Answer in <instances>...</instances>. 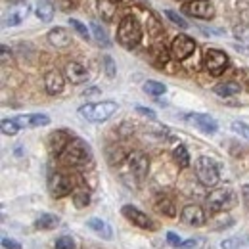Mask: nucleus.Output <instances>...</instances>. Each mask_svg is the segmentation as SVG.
<instances>
[{
  "label": "nucleus",
  "instance_id": "obj_1",
  "mask_svg": "<svg viewBox=\"0 0 249 249\" xmlns=\"http://www.w3.org/2000/svg\"><path fill=\"white\" fill-rule=\"evenodd\" d=\"M60 159H62L65 165H69V167H83V165L90 163L92 152H90V146L85 140L73 138L69 142V146L65 148V152L62 154Z\"/></svg>",
  "mask_w": 249,
  "mask_h": 249
},
{
  "label": "nucleus",
  "instance_id": "obj_2",
  "mask_svg": "<svg viewBox=\"0 0 249 249\" xmlns=\"http://www.w3.org/2000/svg\"><path fill=\"white\" fill-rule=\"evenodd\" d=\"M117 40L126 50H132V48H136L140 44L142 27H140V23H138V19L134 16L123 18V21L119 23V29H117Z\"/></svg>",
  "mask_w": 249,
  "mask_h": 249
},
{
  "label": "nucleus",
  "instance_id": "obj_3",
  "mask_svg": "<svg viewBox=\"0 0 249 249\" xmlns=\"http://www.w3.org/2000/svg\"><path fill=\"white\" fill-rule=\"evenodd\" d=\"M117 111V104L107 100V102H98V104H85L79 107V115L90 123H104L107 121L113 113Z\"/></svg>",
  "mask_w": 249,
  "mask_h": 249
},
{
  "label": "nucleus",
  "instance_id": "obj_4",
  "mask_svg": "<svg viewBox=\"0 0 249 249\" xmlns=\"http://www.w3.org/2000/svg\"><path fill=\"white\" fill-rule=\"evenodd\" d=\"M196 175H197V178H199V182L203 184V186L207 188H213L218 184V167L217 163L211 159V157H199L197 161H196Z\"/></svg>",
  "mask_w": 249,
  "mask_h": 249
},
{
  "label": "nucleus",
  "instance_id": "obj_5",
  "mask_svg": "<svg viewBox=\"0 0 249 249\" xmlns=\"http://www.w3.org/2000/svg\"><path fill=\"white\" fill-rule=\"evenodd\" d=\"M203 67L217 77L220 73H224V69L228 67V56L218 48H207L203 54Z\"/></svg>",
  "mask_w": 249,
  "mask_h": 249
},
{
  "label": "nucleus",
  "instance_id": "obj_6",
  "mask_svg": "<svg viewBox=\"0 0 249 249\" xmlns=\"http://www.w3.org/2000/svg\"><path fill=\"white\" fill-rule=\"evenodd\" d=\"M126 161H128V169L134 175V178L136 180H144L148 171H150V157L146 156L144 152H140V150H134V152L128 154Z\"/></svg>",
  "mask_w": 249,
  "mask_h": 249
},
{
  "label": "nucleus",
  "instance_id": "obj_7",
  "mask_svg": "<svg viewBox=\"0 0 249 249\" xmlns=\"http://www.w3.org/2000/svg\"><path fill=\"white\" fill-rule=\"evenodd\" d=\"M205 203H207V209H211L213 213L224 211V209H228V207L234 203V194H232L228 188L213 190V192L207 196Z\"/></svg>",
  "mask_w": 249,
  "mask_h": 249
},
{
  "label": "nucleus",
  "instance_id": "obj_8",
  "mask_svg": "<svg viewBox=\"0 0 249 249\" xmlns=\"http://www.w3.org/2000/svg\"><path fill=\"white\" fill-rule=\"evenodd\" d=\"M121 213H123V217L126 218L128 222H132L134 226H138V228H142V230H156L157 228L156 222L148 217L144 211H140L138 207H134V205H123Z\"/></svg>",
  "mask_w": 249,
  "mask_h": 249
},
{
  "label": "nucleus",
  "instance_id": "obj_9",
  "mask_svg": "<svg viewBox=\"0 0 249 249\" xmlns=\"http://www.w3.org/2000/svg\"><path fill=\"white\" fill-rule=\"evenodd\" d=\"M196 50V42L194 38H190L188 35H178L175 36V40L171 42V54L175 60L182 62V60H188Z\"/></svg>",
  "mask_w": 249,
  "mask_h": 249
},
{
  "label": "nucleus",
  "instance_id": "obj_10",
  "mask_svg": "<svg viewBox=\"0 0 249 249\" xmlns=\"http://www.w3.org/2000/svg\"><path fill=\"white\" fill-rule=\"evenodd\" d=\"M184 14L197 18V19H213L215 18V8L207 2V0H194V2H186L182 6Z\"/></svg>",
  "mask_w": 249,
  "mask_h": 249
},
{
  "label": "nucleus",
  "instance_id": "obj_11",
  "mask_svg": "<svg viewBox=\"0 0 249 249\" xmlns=\"http://www.w3.org/2000/svg\"><path fill=\"white\" fill-rule=\"evenodd\" d=\"M71 140L73 138H71V134L67 130H54L50 134V138H48V148H50L52 156L62 157V154L65 152V148L69 146Z\"/></svg>",
  "mask_w": 249,
  "mask_h": 249
},
{
  "label": "nucleus",
  "instance_id": "obj_12",
  "mask_svg": "<svg viewBox=\"0 0 249 249\" xmlns=\"http://www.w3.org/2000/svg\"><path fill=\"white\" fill-rule=\"evenodd\" d=\"M186 121L194 124L196 128H199L201 132H207V134H215L218 130L217 121L211 115H205V113H188Z\"/></svg>",
  "mask_w": 249,
  "mask_h": 249
},
{
  "label": "nucleus",
  "instance_id": "obj_13",
  "mask_svg": "<svg viewBox=\"0 0 249 249\" xmlns=\"http://www.w3.org/2000/svg\"><path fill=\"white\" fill-rule=\"evenodd\" d=\"M48 190H50L52 197H63L71 192V182L62 173H52L48 178Z\"/></svg>",
  "mask_w": 249,
  "mask_h": 249
},
{
  "label": "nucleus",
  "instance_id": "obj_14",
  "mask_svg": "<svg viewBox=\"0 0 249 249\" xmlns=\"http://www.w3.org/2000/svg\"><path fill=\"white\" fill-rule=\"evenodd\" d=\"M180 220L186 224V226H203L205 224V211L201 209V207H197V205H186L184 209H182V213H180Z\"/></svg>",
  "mask_w": 249,
  "mask_h": 249
},
{
  "label": "nucleus",
  "instance_id": "obj_15",
  "mask_svg": "<svg viewBox=\"0 0 249 249\" xmlns=\"http://www.w3.org/2000/svg\"><path fill=\"white\" fill-rule=\"evenodd\" d=\"M65 79L73 85H83L89 81V71L85 65L77 62H69L65 65Z\"/></svg>",
  "mask_w": 249,
  "mask_h": 249
},
{
  "label": "nucleus",
  "instance_id": "obj_16",
  "mask_svg": "<svg viewBox=\"0 0 249 249\" xmlns=\"http://www.w3.org/2000/svg\"><path fill=\"white\" fill-rule=\"evenodd\" d=\"M44 87H46V92L50 96H56V94L63 92V87H65V79L58 69H50L46 75H44Z\"/></svg>",
  "mask_w": 249,
  "mask_h": 249
},
{
  "label": "nucleus",
  "instance_id": "obj_17",
  "mask_svg": "<svg viewBox=\"0 0 249 249\" xmlns=\"http://www.w3.org/2000/svg\"><path fill=\"white\" fill-rule=\"evenodd\" d=\"M16 121L21 128H35V126H46L50 123V117L44 113H31V115H18Z\"/></svg>",
  "mask_w": 249,
  "mask_h": 249
},
{
  "label": "nucleus",
  "instance_id": "obj_18",
  "mask_svg": "<svg viewBox=\"0 0 249 249\" xmlns=\"http://www.w3.org/2000/svg\"><path fill=\"white\" fill-rule=\"evenodd\" d=\"M87 226L92 230L94 234H98L102 240H111L113 238V230H111V226L104 218H98V217L89 218L87 220Z\"/></svg>",
  "mask_w": 249,
  "mask_h": 249
},
{
  "label": "nucleus",
  "instance_id": "obj_19",
  "mask_svg": "<svg viewBox=\"0 0 249 249\" xmlns=\"http://www.w3.org/2000/svg\"><path fill=\"white\" fill-rule=\"evenodd\" d=\"M48 42L56 48H67L71 44V35L63 27H54L48 31Z\"/></svg>",
  "mask_w": 249,
  "mask_h": 249
},
{
  "label": "nucleus",
  "instance_id": "obj_20",
  "mask_svg": "<svg viewBox=\"0 0 249 249\" xmlns=\"http://www.w3.org/2000/svg\"><path fill=\"white\" fill-rule=\"evenodd\" d=\"M154 205H156V209L161 215H165V217H177V205H175V201L167 194H159L156 199H154Z\"/></svg>",
  "mask_w": 249,
  "mask_h": 249
},
{
  "label": "nucleus",
  "instance_id": "obj_21",
  "mask_svg": "<svg viewBox=\"0 0 249 249\" xmlns=\"http://www.w3.org/2000/svg\"><path fill=\"white\" fill-rule=\"evenodd\" d=\"M29 16V6L25 4H18V6H14L12 10H10V14H8V18H6V25H19L25 18Z\"/></svg>",
  "mask_w": 249,
  "mask_h": 249
},
{
  "label": "nucleus",
  "instance_id": "obj_22",
  "mask_svg": "<svg viewBox=\"0 0 249 249\" xmlns=\"http://www.w3.org/2000/svg\"><path fill=\"white\" fill-rule=\"evenodd\" d=\"M234 36L238 40V48L249 56V25H244V23L236 25L234 27Z\"/></svg>",
  "mask_w": 249,
  "mask_h": 249
},
{
  "label": "nucleus",
  "instance_id": "obj_23",
  "mask_svg": "<svg viewBox=\"0 0 249 249\" xmlns=\"http://www.w3.org/2000/svg\"><path fill=\"white\" fill-rule=\"evenodd\" d=\"M98 12L104 21H113L115 12H117V2L115 0H98Z\"/></svg>",
  "mask_w": 249,
  "mask_h": 249
},
{
  "label": "nucleus",
  "instance_id": "obj_24",
  "mask_svg": "<svg viewBox=\"0 0 249 249\" xmlns=\"http://www.w3.org/2000/svg\"><path fill=\"white\" fill-rule=\"evenodd\" d=\"M242 90V87H240V83H236V81H226V83H218L217 87H215V94L220 96V98H230V96H236V94H240Z\"/></svg>",
  "mask_w": 249,
  "mask_h": 249
},
{
  "label": "nucleus",
  "instance_id": "obj_25",
  "mask_svg": "<svg viewBox=\"0 0 249 249\" xmlns=\"http://www.w3.org/2000/svg\"><path fill=\"white\" fill-rule=\"evenodd\" d=\"M58 224H60V217L58 215H50V213H42L35 220V228L36 230H54Z\"/></svg>",
  "mask_w": 249,
  "mask_h": 249
},
{
  "label": "nucleus",
  "instance_id": "obj_26",
  "mask_svg": "<svg viewBox=\"0 0 249 249\" xmlns=\"http://www.w3.org/2000/svg\"><path fill=\"white\" fill-rule=\"evenodd\" d=\"M36 16H38L40 21H52V18H54V6L48 0H38Z\"/></svg>",
  "mask_w": 249,
  "mask_h": 249
},
{
  "label": "nucleus",
  "instance_id": "obj_27",
  "mask_svg": "<svg viewBox=\"0 0 249 249\" xmlns=\"http://www.w3.org/2000/svg\"><path fill=\"white\" fill-rule=\"evenodd\" d=\"M173 159L177 161V165H178L180 169H186L188 165H190V154H188V150L182 144H178V146L173 150Z\"/></svg>",
  "mask_w": 249,
  "mask_h": 249
},
{
  "label": "nucleus",
  "instance_id": "obj_28",
  "mask_svg": "<svg viewBox=\"0 0 249 249\" xmlns=\"http://www.w3.org/2000/svg\"><path fill=\"white\" fill-rule=\"evenodd\" d=\"M73 203H75L77 209H85V207L90 203V192L85 190V188L75 190V194H73Z\"/></svg>",
  "mask_w": 249,
  "mask_h": 249
},
{
  "label": "nucleus",
  "instance_id": "obj_29",
  "mask_svg": "<svg viewBox=\"0 0 249 249\" xmlns=\"http://www.w3.org/2000/svg\"><path fill=\"white\" fill-rule=\"evenodd\" d=\"M144 92L152 94V96H161V94L167 92V87L163 83H157V81H146L144 83Z\"/></svg>",
  "mask_w": 249,
  "mask_h": 249
},
{
  "label": "nucleus",
  "instance_id": "obj_30",
  "mask_svg": "<svg viewBox=\"0 0 249 249\" xmlns=\"http://www.w3.org/2000/svg\"><path fill=\"white\" fill-rule=\"evenodd\" d=\"M0 126H2V132H4L6 136H16V134L19 132V128H21L16 119H2Z\"/></svg>",
  "mask_w": 249,
  "mask_h": 249
},
{
  "label": "nucleus",
  "instance_id": "obj_31",
  "mask_svg": "<svg viewBox=\"0 0 249 249\" xmlns=\"http://www.w3.org/2000/svg\"><path fill=\"white\" fill-rule=\"evenodd\" d=\"M90 29H92L94 36H96V40L102 44V46H109V40H107V35H106V31L96 23V21H92L90 23Z\"/></svg>",
  "mask_w": 249,
  "mask_h": 249
},
{
  "label": "nucleus",
  "instance_id": "obj_32",
  "mask_svg": "<svg viewBox=\"0 0 249 249\" xmlns=\"http://www.w3.org/2000/svg\"><path fill=\"white\" fill-rule=\"evenodd\" d=\"M148 33H150L154 38H159V36L163 35V27H161V23L157 21L154 16H148Z\"/></svg>",
  "mask_w": 249,
  "mask_h": 249
},
{
  "label": "nucleus",
  "instance_id": "obj_33",
  "mask_svg": "<svg viewBox=\"0 0 249 249\" xmlns=\"http://www.w3.org/2000/svg\"><path fill=\"white\" fill-rule=\"evenodd\" d=\"M203 248H205V240L201 236H194V238L184 240V244H182L180 249H203Z\"/></svg>",
  "mask_w": 249,
  "mask_h": 249
},
{
  "label": "nucleus",
  "instance_id": "obj_34",
  "mask_svg": "<svg viewBox=\"0 0 249 249\" xmlns=\"http://www.w3.org/2000/svg\"><path fill=\"white\" fill-rule=\"evenodd\" d=\"M154 58L157 65H167L169 63V52L165 50V46H156L154 48Z\"/></svg>",
  "mask_w": 249,
  "mask_h": 249
},
{
  "label": "nucleus",
  "instance_id": "obj_35",
  "mask_svg": "<svg viewBox=\"0 0 249 249\" xmlns=\"http://www.w3.org/2000/svg\"><path fill=\"white\" fill-rule=\"evenodd\" d=\"M232 130L238 132L240 136H244L246 140H249V124L244 123V121H234L232 123Z\"/></svg>",
  "mask_w": 249,
  "mask_h": 249
},
{
  "label": "nucleus",
  "instance_id": "obj_36",
  "mask_svg": "<svg viewBox=\"0 0 249 249\" xmlns=\"http://www.w3.org/2000/svg\"><path fill=\"white\" fill-rule=\"evenodd\" d=\"M54 249H75V242H73V238H69V236H62V238L56 240Z\"/></svg>",
  "mask_w": 249,
  "mask_h": 249
},
{
  "label": "nucleus",
  "instance_id": "obj_37",
  "mask_svg": "<svg viewBox=\"0 0 249 249\" xmlns=\"http://www.w3.org/2000/svg\"><path fill=\"white\" fill-rule=\"evenodd\" d=\"M165 16L175 23V25H178V27H182V29H186L188 27V21L182 18V16H178V14H175V12H171V10H167L165 12Z\"/></svg>",
  "mask_w": 249,
  "mask_h": 249
},
{
  "label": "nucleus",
  "instance_id": "obj_38",
  "mask_svg": "<svg viewBox=\"0 0 249 249\" xmlns=\"http://www.w3.org/2000/svg\"><path fill=\"white\" fill-rule=\"evenodd\" d=\"M167 244H169L171 248H182L184 240H182L177 232H167Z\"/></svg>",
  "mask_w": 249,
  "mask_h": 249
},
{
  "label": "nucleus",
  "instance_id": "obj_39",
  "mask_svg": "<svg viewBox=\"0 0 249 249\" xmlns=\"http://www.w3.org/2000/svg\"><path fill=\"white\" fill-rule=\"evenodd\" d=\"M104 69H106V75H107V77H115L117 67H115V62H113L109 56H104Z\"/></svg>",
  "mask_w": 249,
  "mask_h": 249
},
{
  "label": "nucleus",
  "instance_id": "obj_40",
  "mask_svg": "<svg viewBox=\"0 0 249 249\" xmlns=\"http://www.w3.org/2000/svg\"><path fill=\"white\" fill-rule=\"evenodd\" d=\"M242 244H244V240L234 236V238H228V240H224V242L220 244V248H222V249H238L240 246H242Z\"/></svg>",
  "mask_w": 249,
  "mask_h": 249
},
{
  "label": "nucleus",
  "instance_id": "obj_41",
  "mask_svg": "<svg viewBox=\"0 0 249 249\" xmlns=\"http://www.w3.org/2000/svg\"><path fill=\"white\" fill-rule=\"evenodd\" d=\"M69 23H71V27L75 29V31L79 33L83 38H89V31H87V25H83L79 19H69Z\"/></svg>",
  "mask_w": 249,
  "mask_h": 249
},
{
  "label": "nucleus",
  "instance_id": "obj_42",
  "mask_svg": "<svg viewBox=\"0 0 249 249\" xmlns=\"http://www.w3.org/2000/svg\"><path fill=\"white\" fill-rule=\"evenodd\" d=\"M2 248L21 249V244H19V242H16V240H12V238H8V236H2Z\"/></svg>",
  "mask_w": 249,
  "mask_h": 249
},
{
  "label": "nucleus",
  "instance_id": "obj_43",
  "mask_svg": "<svg viewBox=\"0 0 249 249\" xmlns=\"http://www.w3.org/2000/svg\"><path fill=\"white\" fill-rule=\"evenodd\" d=\"M136 113H140V115H144V117H150V119H156V111L150 109V107H142V106H138V107H136Z\"/></svg>",
  "mask_w": 249,
  "mask_h": 249
},
{
  "label": "nucleus",
  "instance_id": "obj_44",
  "mask_svg": "<svg viewBox=\"0 0 249 249\" xmlns=\"http://www.w3.org/2000/svg\"><path fill=\"white\" fill-rule=\"evenodd\" d=\"M242 194H244V201H246V205L249 207V186L242 188Z\"/></svg>",
  "mask_w": 249,
  "mask_h": 249
},
{
  "label": "nucleus",
  "instance_id": "obj_45",
  "mask_svg": "<svg viewBox=\"0 0 249 249\" xmlns=\"http://www.w3.org/2000/svg\"><path fill=\"white\" fill-rule=\"evenodd\" d=\"M8 54H10L8 46H2V63H4V65H6V62H8Z\"/></svg>",
  "mask_w": 249,
  "mask_h": 249
},
{
  "label": "nucleus",
  "instance_id": "obj_46",
  "mask_svg": "<svg viewBox=\"0 0 249 249\" xmlns=\"http://www.w3.org/2000/svg\"><path fill=\"white\" fill-rule=\"evenodd\" d=\"M8 2H12V4H21V0H8Z\"/></svg>",
  "mask_w": 249,
  "mask_h": 249
},
{
  "label": "nucleus",
  "instance_id": "obj_47",
  "mask_svg": "<svg viewBox=\"0 0 249 249\" xmlns=\"http://www.w3.org/2000/svg\"><path fill=\"white\" fill-rule=\"evenodd\" d=\"M115 2H121V0H115Z\"/></svg>",
  "mask_w": 249,
  "mask_h": 249
}]
</instances>
